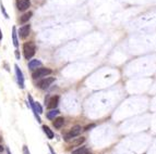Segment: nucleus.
I'll return each mask as SVG.
<instances>
[{
  "mask_svg": "<svg viewBox=\"0 0 156 154\" xmlns=\"http://www.w3.org/2000/svg\"><path fill=\"white\" fill-rule=\"evenodd\" d=\"M36 51V47L33 41H29V42H25L23 45V53H24V58L26 60H30L34 57Z\"/></svg>",
  "mask_w": 156,
  "mask_h": 154,
  "instance_id": "nucleus-1",
  "label": "nucleus"
},
{
  "mask_svg": "<svg viewBox=\"0 0 156 154\" xmlns=\"http://www.w3.org/2000/svg\"><path fill=\"white\" fill-rule=\"evenodd\" d=\"M52 73V71L48 67H38V69H35V72L32 74V77L34 79H38V78H42V77H46L48 75H50Z\"/></svg>",
  "mask_w": 156,
  "mask_h": 154,
  "instance_id": "nucleus-2",
  "label": "nucleus"
},
{
  "mask_svg": "<svg viewBox=\"0 0 156 154\" xmlns=\"http://www.w3.org/2000/svg\"><path fill=\"white\" fill-rule=\"evenodd\" d=\"M81 130H82L81 126H79V125L73 126L72 128L70 129V131H69V132H68V134L66 135L65 140H66V141H68L69 139H72V138H76V137H78L79 135L81 134Z\"/></svg>",
  "mask_w": 156,
  "mask_h": 154,
  "instance_id": "nucleus-3",
  "label": "nucleus"
},
{
  "mask_svg": "<svg viewBox=\"0 0 156 154\" xmlns=\"http://www.w3.org/2000/svg\"><path fill=\"white\" fill-rule=\"evenodd\" d=\"M54 82H55V78H54V77H46L45 79L41 80V82L37 84V86H38L41 89H47Z\"/></svg>",
  "mask_w": 156,
  "mask_h": 154,
  "instance_id": "nucleus-4",
  "label": "nucleus"
},
{
  "mask_svg": "<svg viewBox=\"0 0 156 154\" xmlns=\"http://www.w3.org/2000/svg\"><path fill=\"white\" fill-rule=\"evenodd\" d=\"M31 0H16V8L20 11H25L30 8Z\"/></svg>",
  "mask_w": 156,
  "mask_h": 154,
  "instance_id": "nucleus-5",
  "label": "nucleus"
},
{
  "mask_svg": "<svg viewBox=\"0 0 156 154\" xmlns=\"http://www.w3.org/2000/svg\"><path fill=\"white\" fill-rule=\"evenodd\" d=\"M14 69H16V77H18V84L20 86V88L23 89L24 88V77H23V73L20 69H19L18 65H14Z\"/></svg>",
  "mask_w": 156,
  "mask_h": 154,
  "instance_id": "nucleus-6",
  "label": "nucleus"
},
{
  "mask_svg": "<svg viewBox=\"0 0 156 154\" xmlns=\"http://www.w3.org/2000/svg\"><path fill=\"white\" fill-rule=\"evenodd\" d=\"M30 32H31V25H24L22 26L21 28H20V31H19V35H20V37L21 38H26V37L30 35Z\"/></svg>",
  "mask_w": 156,
  "mask_h": 154,
  "instance_id": "nucleus-7",
  "label": "nucleus"
},
{
  "mask_svg": "<svg viewBox=\"0 0 156 154\" xmlns=\"http://www.w3.org/2000/svg\"><path fill=\"white\" fill-rule=\"evenodd\" d=\"M59 103V95H54V97L50 98V100L48 101V104H47V108L48 109H56Z\"/></svg>",
  "mask_w": 156,
  "mask_h": 154,
  "instance_id": "nucleus-8",
  "label": "nucleus"
},
{
  "mask_svg": "<svg viewBox=\"0 0 156 154\" xmlns=\"http://www.w3.org/2000/svg\"><path fill=\"white\" fill-rule=\"evenodd\" d=\"M29 101H30V105H31L32 111H33L34 115H35V117L37 118V122H38V123H41L42 121H41V117H39V115L37 114L36 109H35V102L33 101V98H32V95H29Z\"/></svg>",
  "mask_w": 156,
  "mask_h": 154,
  "instance_id": "nucleus-9",
  "label": "nucleus"
},
{
  "mask_svg": "<svg viewBox=\"0 0 156 154\" xmlns=\"http://www.w3.org/2000/svg\"><path fill=\"white\" fill-rule=\"evenodd\" d=\"M42 66V62L39 60H31L29 62V69H36Z\"/></svg>",
  "mask_w": 156,
  "mask_h": 154,
  "instance_id": "nucleus-10",
  "label": "nucleus"
},
{
  "mask_svg": "<svg viewBox=\"0 0 156 154\" xmlns=\"http://www.w3.org/2000/svg\"><path fill=\"white\" fill-rule=\"evenodd\" d=\"M63 124H65V118L63 117H57L55 121H54L52 125H54V127H55L56 129H60L63 126Z\"/></svg>",
  "mask_w": 156,
  "mask_h": 154,
  "instance_id": "nucleus-11",
  "label": "nucleus"
},
{
  "mask_svg": "<svg viewBox=\"0 0 156 154\" xmlns=\"http://www.w3.org/2000/svg\"><path fill=\"white\" fill-rule=\"evenodd\" d=\"M32 15H33V12H31V11L24 13L23 15H22L21 18H20V22H21L22 24L26 23V22H29V20L32 18Z\"/></svg>",
  "mask_w": 156,
  "mask_h": 154,
  "instance_id": "nucleus-12",
  "label": "nucleus"
},
{
  "mask_svg": "<svg viewBox=\"0 0 156 154\" xmlns=\"http://www.w3.org/2000/svg\"><path fill=\"white\" fill-rule=\"evenodd\" d=\"M43 130H44V132L47 135V137H48L49 139L54 138V132H52V130L48 127V126H46V125L43 126Z\"/></svg>",
  "mask_w": 156,
  "mask_h": 154,
  "instance_id": "nucleus-13",
  "label": "nucleus"
},
{
  "mask_svg": "<svg viewBox=\"0 0 156 154\" xmlns=\"http://www.w3.org/2000/svg\"><path fill=\"white\" fill-rule=\"evenodd\" d=\"M58 113H59V111L54 109V110L49 111V112L47 113V118H48V119H55V117L58 115Z\"/></svg>",
  "mask_w": 156,
  "mask_h": 154,
  "instance_id": "nucleus-14",
  "label": "nucleus"
},
{
  "mask_svg": "<svg viewBox=\"0 0 156 154\" xmlns=\"http://www.w3.org/2000/svg\"><path fill=\"white\" fill-rule=\"evenodd\" d=\"M12 40H13V45L16 48H18L19 46V41H18V37H16V27H13L12 28Z\"/></svg>",
  "mask_w": 156,
  "mask_h": 154,
  "instance_id": "nucleus-15",
  "label": "nucleus"
},
{
  "mask_svg": "<svg viewBox=\"0 0 156 154\" xmlns=\"http://www.w3.org/2000/svg\"><path fill=\"white\" fill-rule=\"evenodd\" d=\"M84 141H85V138H84V137H81V138L76 139L74 141L71 142V146H81V144L83 143Z\"/></svg>",
  "mask_w": 156,
  "mask_h": 154,
  "instance_id": "nucleus-16",
  "label": "nucleus"
},
{
  "mask_svg": "<svg viewBox=\"0 0 156 154\" xmlns=\"http://www.w3.org/2000/svg\"><path fill=\"white\" fill-rule=\"evenodd\" d=\"M87 151V148H85V146H81V148H79L78 150H76V151H73L72 154H83L84 152Z\"/></svg>",
  "mask_w": 156,
  "mask_h": 154,
  "instance_id": "nucleus-17",
  "label": "nucleus"
},
{
  "mask_svg": "<svg viewBox=\"0 0 156 154\" xmlns=\"http://www.w3.org/2000/svg\"><path fill=\"white\" fill-rule=\"evenodd\" d=\"M35 109H36V112H37V114H42L43 113V109H42V106H41V104H39L38 102H35Z\"/></svg>",
  "mask_w": 156,
  "mask_h": 154,
  "instance_id": "nucleus-18",
  "label": "nucleus"
},
{
  "mask_svg": "<svg viewBox=\"0 0 156 154\" xmlns=\"http://www.w3.org/2000/svg\"><path fill=\"white\" fill-rule=\"evenodd\" d=\"M23 154H30L29 148H27L26 146H23Z\"/></svg>",
  "mask_w": 156,
  "mask_h": 154,
  "instance_id": "nucleus-19",
  "label": "nucleus"
},
{
  "mask_svg": "<svg viewBox=\"0 0 156 154\" xmlns=\"http://www.w3.org/2000/svg\"><path fill=\"white\" fill-rule=\"evenodd\" d=\"M1 11L3 12V14H5V18H8V13L5 12V7H3V5L1 3Z\"/></svg>",
  "mask_w": 156,
  "mask_h": 154,
  "instance_id": "nucleus-20",
  "label": "nucleus"
},
{
  "mask_svg": "<svg viewBox=\"0 0 156 154\" xmlns=\"http://www.w3.org/2000/svg\"><path fill=\"white\" fill-rule=\"evenodd\" d=\"M94 126H95V125H89V126H86V127H85V129H84V130H89L90 128H93Z\"/></svg>",
  "mask_w": 156,
  "mask_h": 154,
  "instance_id": "nucleus-21",
  "label": "nucleus"
},
{
  "mask_svg": "<svg viewBox=\"0 0 156 154\" xmlns=\"http://www.w3.org/2000/svg\"><path fill=\"white\" fill-rule=\"evenodd\" d=\"M16 59L20 60V54H19V51H18V50H16Z\"/></svg>",
  "mask_w": 156,
  "mask_h": 154,
  "instance_id": "nucleus-22",
  "label": "nucleus"
},
{
  "mask_svg": "<svg viewBox=\"0 0 156 154\" xmlns=\"http://www.w3.org/2000/svg\"><path fill=\"white\" fill-rule=\"evenodd\" d=\"M49 150H50V152H51V154H56L55 152H54V150H52V148H51V146H49Z\"/></svg>",
  "mask_w": 156,
  "mask_h": 154,
  "instance_id": "nucleus-23",
  "label": "nucleus"
},
{
  "mask_svg": "<svg viewBox=\"0 0 156 154\" xmlns=\"http://www.w3.org/2000/svg\"><path fill=\"white\" fill-rule=\"evenodd\" d=\"M83 154H92V153H91V151H89V150H87V151H86V152H84Z\"/></svg>",
  "mask_w": 156,
  "mask_h": 154,
  "instance_id": "nucleus-24",
  "label": "nucleus"
},
{
  "mask_svg": "<svg viewBox=\"0 0 156 154\" xmlns=\"http://www.w3.org/2000/svg\"><path fill=\"white\" fill-rule=\"evenodd\" d=\"M2 151H3V146L0 144V152H2Z\"/></svg>",
  "mask_w": 156,
  "mask_h": 154,
  "instance_id": "nucleus-25",
  "label": "nucleus"
},
{
  "mask_svg": "<svg viewBox=\"0 0 156 154\" xmlns=\"http://www.w3.org/2000/svg\"><path fill=\"white\" fill-rule=\"evenodd\" d=\"M2 39V34H1V31H0V40Z\"/></svg>",
  "mask_w": 156,
  "mask_h": 154,
  "instance_id": "nucleus-26",
  "label": "nucleus"
}]
</instances>
